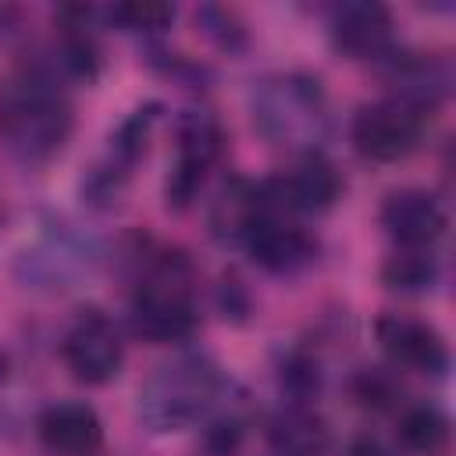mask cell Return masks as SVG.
I'll list each match as a JSON object with an SVG mask.
<instances>
[{"mask_svg":"<svg viewBox=\"0 0 456 456\" xmlns=\"http://www.w3.org/2000/svg\"><path fill=\"white\" fill-rule=\"evenodd\" d=\"M75 125L71 100L57 75L43 64L14 71L0 93V139L25 164H43L61 153Z\"/></svg>","mask_w":456,"mask_h":456,"instance_id":"cell-1","label":"cell"},{"mask_svg":"<svg viewBox=\"0 0 456 456\" xmlns=\"http://www.w3.org/2000/svg\"><path fill=\"white\" fill-rule=\"evenodd\" d=\"M221 370L207 356H178L157 367L139 388V420L157 431H185L221 399Z\"/></svg>","mask_w":456,"mask_h":456,"instance_id":"cell-2","label":"cell"},{"mask_svg":"<svg viewBox=\"0 0 456 456\" xmlns=\"http://www.w3.org/2000/svg\"><path fill=\"white\" fill-rule=\"evenodd\" d=\"M253 121L271 142L314 153L328 132V96L310 75H271L253 93Z\"/></svg>","mask_w":456,"mask_h":456,"instance_id":"cell-3","label":"cell"},{"mask_svg":"<svg viewBox=\"0 0 456 456\" xmlns=\"http://www.w3.org/2000/svg\"><path fill=\"white\" fill-rule=\"evenodd\" d=\"M132 324L150 342H182L196 331L192 271L182 256L160 253L146 264L132 296Z\"/></svg>","mask_w":456,"mask_h":456,"instance_id":"cell-4","label":"cell"},{"mask_svg":"<svg viewBox=\"0 0 456 456\" xmlns=\"http://www.w3.org/2000/svg\"><path fill=\"white\" fill-rule=\"evenodd\" d=\"M424 135V110L388 96L378 103L360 107L353 118V142L367 160H403L406 153L417 150Z\"/></svg>","mask_w":456,"mask_h":456,"instance_id":"cell-5","label":"cell"},{"mask_svg":"<svg viewBox=\"0 0 456 456\" xmlns=\"http://www.w3.org/2000/svg\"><path fill=\"white\" fill-rule=\"evenodd\" d=\"M61 356L68 363V370L86 381V385H103L121 370L125 360V346L121 335L114 328V321L100 310H82L71 328L64 331L61 342Z\"/></svg>","mask_w":456,"mask_h":456,"instance_id":"cell-6","label":"cell"},{"mask_svg":"<svg viewBox=\"0 0 456 456\" xmlns=\"http://www.w3.org/2000/svg\"><path fill=\"white\" fill-rule=\"evenodd\" d=\"M221 142H224L221 125L207 110H189L178 121V153H175V167L167 178V203L171 207H189L196 200L210 167L221 157Z\"/></svg>","mask_w":456,"mask_h":456,"instance_id":"cell-7","label":"cell"},{"mask_svg":"<svg viewBox=\"0 0 456 456\" xmlns=\"http://www.w3.org/2000/svg\"><path fill=\"white\" fill-rule=\"evenodd\" d=\"M342 192L338 171L321 157V153H306L292 171L264 182V196L271 203V210L278 214H317L328 210Z\"/></svg>","mask_w":456,"mask_h":456,"instance_id":"cell-8","label":"cell"},{"mask_svg":"<svg viewBox=\"0 0 456 456\" xmlns=\"http://www.w3.org/2000/svg\"><path fill=\"white\" fill-rule=\"evenodd\" d=\"M242 246L253 253V260L260 267H267L274 274H292V271L306 267L317 253L314 235L303 224H296V217L271 210V203H267V214L256 221V228L246 235Z\"/></svg>","mask_w":456,"mask_h":456,"instance_id":"cell-9","label":"cell"},{"mask_svg":"<svg viewBox=\"0 0 456 456\" xmlns=\"http://www.w3.org/2000/svg\"><path fill=\"white\" fill-rule=\"evenodd\" d=\"M378 331V342L381 349L388 353L392 363L406 367V370H417V374H442L449 367V349H445V338L417 321V317H403V314H385L378 317L374 324Z\"/></svg>","mask_w":456,"mask_h":456,"instance_id":"cell-10","label":"cell"},{"mask_svg":"<svg viewBox=\"0 0 456 456\" xmlns=\"http://www.w3.org/2000/svg\"><path fill=\"white\" fill-rule=\"evenodd\" d=\"M381 224L399 242V249H431L445 232V210L431 192L403 189L385 200Z\"/></svg>","mask_w":456,"mask_h":456,"instance_id":"cell-11","label":"cell"},{"mask_svg":"<svg viewBox=\"0 0 456 456\" xmlns=\"http://www.w3.org/2000/svg\"><path fill=\"white\" fill-rule=\"evenodd\" d=\"M331 36H335V46L356 61L385 57L392 50V14L388 7L370 0L342 4L331 14Z\"/></svg>","mask_w":456,"mask_h":456,"instance_id":"cell-12","label":"cell"},{"mask_svg":"<svg viewBox=\"0 0 456 456\" xmlns=\"http://www.w3.org/2000/svg\"><path fill=\"white\" fill-rule=\"evenodd\" d=\"M39 438L57 456H93L103 442V424L86 403H53L39 413Z\"/></svg>","mask_w":456,"mask_h":456,"instance_id":"cell-13","label":"cell"},{"mask_svg":"<svg viewBox=\"0 0 456 456\" xmlns=\"http://www.w3.org/2000/svg\"><path fill=\"white\" fill-rule=\"evenodd\" d=\"M267 214V196H264V185H253L246 178H232L214 207H210V228L217 239L224 242H246V235L256 228V221Z\"/></svg>","mask_w":456,"mask_h":456,"instance_id":"cell-14","label":"cell"},{"mask_svg":"<svg viewBox=\"0 0 456 456\" xmlns=\"http://www.w3.org/2000/svg\"><path fill=\"white\" fill-rule=\"evenodd\" d=\"M388 82L395 86V100L428 110L431 103H438L449 89V68L438 57H424V53H406L395 57L388 68Z\"/></svg>","mask_w":456,"mask_h":456,"instance_id":"cell-15","label":"cell"},{"mask_svg":"<svg viewBox=\"0 0 456 456\" xmlns=\"http://www.w3.org/2000/svg\"><path fill=\"white\" fill-rule=\"evenodd\" d=\"M267 438L278 456H321L328 445L324 420L303 403L281 406L267 424Z\"/></svg>","mask_w":456,"mask_h":456,"instance_id":"cell-16","label":"cell"},{"mask_svg":"<svg viewBox=\"0 0 456 456\" xmlns=\"http://www.w3.org/2000/svg\"><path fill=\"white\" fill-rule=\"evenodd\" d=\"M399 442L410 452L438 456L449 445V420H445V413L435 410V406H428V403L406 406L399 413Z\"/></svg>","mask_w":456,"mask_h":456,"instance_id":"cell-17","label":"cell"},{"mask_svg":"<svg viewBox=\"0 0 456 456\" xmlns=\"http://www.w3.org/2000/svg\"><path fill=\"white\" fill-rule=\"evenodd\" d=\"M435 274H438V264L431 256V249H395L385 267H381V278L392 285V289H403V292H424L435 285Z\"/></svg>","mask_w":456,"mask_h":456,"instance_id":"cell-18","label":"cell"},{"mask_svg":"<svg viewBox=\"0 0 456 456\" xmlns=\"http://www.w3.org/2000/svg\"><path fill=\"white\" fill-rule=\"evenodd\" d=\"M107 18L128 32H157V28H167V21L175 18V7L157 4V0H128V4L110 7Z\"/></svg>","mask_w":456,"mask_h":456,"instance_id":"cell-19","label":"cell"},{"mask_svg":"<svg viewBox=\"0 0 456 456\" xmlns=\"http://www.w3.org/2000/svg\"><path fill=\"white\" fill-rule=\"evenodd\" d=\"M353 456H388V452H385V445L378 438H360L353 445Z\"/></svg>","mask_w":456,"mask_h":456,"instance_id":"cell-20","label":"cell"}]
</instances>
